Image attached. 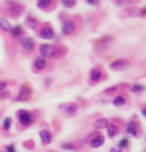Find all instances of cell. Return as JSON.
I'll return each mask as SVG.
<instances>
[{"instance_id": "603a6c76", "label": "cell", "mask_w": 146, "mask_h": 152, "mask_svg": "<svg viewBox=\"0 0 146 152\" xmlns=\"http://www.w3.org/2000/svg\"><path fill=\"white\" fill-rule=\"evenodd\" d=\"M26 23H27V25H29V27H30V28H32V30H34V28L37 27V19L32 18V17H30V18H27V20H26Z\"/></svg>"}, {"instance_id": "e0dca14e", "label": "cell", "mask_w": 146, "mask_h": 152, "mask_svg": "<svg viewBox=\"0 0 146 152\" xmlns=\"http://www.w3.org/2000/svg\"><path fill=\"white\" fill-rule=\"evenodd\" d=\"M22 33H23V28H22L21 25L14 26L13 28H12V31H10V34H12V37H14V38H19L22 35Z\"/></svg>"}, {"instance_id": "7c38bea8", "label": "cell", "mask_w": 146, "mask_h": 152, "mask_svg": "<svg viewBox=\"0 0 146 152\" xmlns=\"http://www.w3.org/2000/svg\"><path fill=\"white\" fill-rule=\"evenodd\" d=\"M104 141H105L104 136H102V135H97V136H95L94 139L91 140L90 145H91V148H94V149H96V148H99L101 145H103V144H104Z\"/></svg>"}, {"instance_id": "7402d4cb", "label": "cell", "mask_w": 146, "mask_h": 152, "mask_svg": "<svg viewBox=\"0 0 146 152\" xmlns=\"http://www.w3.org/2000/svg\"><path fill=\"white\" fill-rule=\"evenodd\" d=\"M37 5H38L39 8H42V9H44V8H47L48 6H50L51 1H50V0H39L38 2H37Z\"/></svg>"}, {"instance_id": "ba28073f", "label": "cell", "mask_w": 146, "mask_h": 152, "mask_svg": "<svg viewBox=\"0 0 146 152\" xmlns=\"http://www.w3.org/2000/svg\"><path fill=\"white\" fill-rule=\"evenodd\" d=\"M40 53H41V56L42 58L44 57H49L51 58L53 57V52H54V45H40Z\"/></svg>"}, {"instance_id": "9a60e30c", "label": "cell", "mask_w": 146, "mask_h": 152, "mask_svg": "<svg viewBox=\"0 0 146 152\" xmlns=\"http://www.w3.org/2000/svg\"><path fill=\"white\" fill-rule=\"evenodd\" d=\"M101 78H102V72L98 68H94L90 72V80L93 82H98Z\"/></svg>"}, {"instance_id": "8fae6325", "label": "cell", "mask_w": 146, "mask_h": 152, "mask_svg": "<svg viewBox=\"0 0 146 152\" xmlns=\"http://www.w3.org/2000/svg\"><path fill=\"white\" fill-rule=\"evenodd\" d=\"M46 66H47V61H46V59L42 57L37 58V59L34 60V63H33V67H34L36 70H42Z\"/></svg>"}, {"instance_id": "d4e9b609", "label": "cell", "mask_w": 146, "mask_h": 152, "mask_svg": "<svg viewBox=\"0 0 146 152\" xmlns=\"http://www.w3.org/2000/svg\"><path fill=\"white\" fill-rule=\"evenodd\" d=\"M118 91V86H112V88H108V89L104 90V93L105 94H112V93H115Z\"/></svg>"}, {"instance_id": "e575fe53", "label": "cell", "mask_w": 146, "mask_h": 152, "mask_svg": "<svg viewBox=\"0 0 146 152\" xmlns=\"http://www.w3.org/2000/svg\"><path fill=\"white\" fill-rule=\"evenodd\" d=\"M145 140H146V139H145Z\"/></svg>"}, {"instance_id": "1f68e13d", "label": "cell", "mask_w": 146, "mask_h": 152, "mask_svg": "<svg viewBox=\"0 0 146 152\" xmlns=\"http://www.w3.org/2000/svg\"><path fill=\"white\" fill-rule=\"evenodd\" d=\"M108 100L107 99H101V100H99V103H101V104H107L108 103Z\"/></svg>"}, {"instance_id": "f546056e", "label": "cell", "mask_w": 146, "mask_h": 152, "mask_svg": "<svg viewBox=\"0 0 146 152\" xmlns=\"http://www.w3.org/2000/svg\"><path fill=\"white\" fill-rule=\"evenodd\" d=\"M7 152H16V150H15V146L14 145H8L6 148Z\"/></svg>"}, {"instance_id": "ffe728a7", "label": "cell", "mask_w": 146, "mask_h": 152, "mask_svg": "<svg viewBox=\"0 0 146 152\" xmlns=\"http://www.w3.org/2000/svg\"><path fill=\"white\" fill-rule=\"evenodd\" d=\"M125 103H126V99L122 95H118V96H115L114 99H113V104H114L115 107H121Z\"/></svg>"}, {"instance_id": "ac0fdd59", "label": "cell", "mask_w": 146, "mask_h": 152, "mask_svg": "<svg viewBox=\"0 0 146 152\" xmlns=\"http://www.w3.org/2000/svg\"><path fill=\"white\" fill-rule=\"evenodd\" d=\"M64 53H65V49H63L62 47H54V52L51 58H61Z\"/></svg>"}, {"instance_id": "4316f807", "label": "cell", "mask_w": 146, "mask_h": 152, "mask_svg": "<svg viewBox=\"0 0 146 152\" xmlns=\"http://www.w3.org/2000/svg\"><path fill=\"white\" fill-rule=\"evenodd\" d=\"M128 144H129V140L128 139H122L119 142V148L120 149H122V148H126V146H128Z\"/></svg>"}, {"instance_id": "5bb4252c", "label": "cell", "mask_w": 146, "mask_h": 152, "mask_svg": "<svg viewBox=\"0 0 146 152\" xmlns=\"http://www.w3.org/2000/svg\"><path fill=\"white\" fill-rule=\"evenodd\" d=\"M126 132L129 135H133V136H136L137 135V125L133 123V121H129L126 126Z\"/></svg>"}, {"instance_id": "484cf974", "label": "cell", "mask_w": 146, "mask_h": 152, "mask_svg": "<svg viewBox=\"0 0 146 152\" xmlns=\"http://www.w3.org/2000/svg\"><path fill=\"white\" fill-rule=\"evenodd\" d=\"M10 125H12V119L10 118H6L5 121H4V128L8 131L9 128H10Z\"/></svg>"}, {"instance_id": "44dd1931", "label": "cell", "mask_w": 146, "mask_h": 152, "mask_svg": "<svg viewBox=\"0 0 146 152\" xmlns=\"http://www.w3.org/2000/svg\"><path fill=\"white\" fill-rule=\"evenodd\" d=\"M144 90H145V86L142 84H133L130 88V91L133 93H139V92H143Z\"/></svg>"}, {"instance_id": "277c9868", "label": "cell", "mask_w": 146, "mask_h": 152, "mask_svg": "<svg viewBox=\"0 0 146 152\" xmlns=\"http://www.w3.org/2000/svg\"><path fill=\"white\" fill-rule=\"evenodd\" d=\"M19 123L24 126H29L33 123V116L30 113H27L25 110H19Z\"/></svg>"}, {"instance_id": "836d02e7", "label": "cell", "mask_w": 146, "mask_h": 152, "mask_svg": "<svg viewBox=\"0 0 146 152\" xmlns=\"http://www.w3.org/2000/svg\"><path fill=\"white\" fill-rule=\"evenodd\" d=\"M142 114H143V116H144V117L146 118V108H144V109L142 110Z\"/></svg>"}, {"instance_id": "30bf717a", "label": "cell", "mask_w": 146, "mask_h": 152, "mask_svg": "<svg viewBox=\"0 0 146 152\" xmlns=\"http://www.w3.org/2000/svg\"><path fill=\"white\" fill-rule=\"evenodd\" d=\"M39 135H40V139H41V141L44 142V144L50 143L51 140H53V135H51L50 132L47 131V129H42V131L39 133Z\"/></svg>"}, {"instance_id": "cb8c5ba5", "label": "cell", "mask_w": 146, "mask_h": 152, "mask_svg": "<svg viewBox=\"0 0 146 152\" xmlns=\"http://www.w3.org/2000/svg\"><path fill=\"white\" fill-rule=\"evenodd\" d=\"M61 2H62V5H63L64 7H66V8H71V7H73L76 5V1H73V0H62Z\"/></svg>"}, {"instance_id": "d6a6232c", "label": "cell", "mask_w": 146, "mask_h": 152, "mask_svg": "<svg viewBox=\"0 0 146 152\" xmlns=\"http://www.w3.org/2000/svg\"><path fill=\"white\" fill-rule=\"evenodd\" d=\"M6 88V83L5 82H0V92L2 91V90Z\"/></svg>"}, {"instance_id": "f1b7e54d", "label": "cell", "mask_w": 146, "mask_h": 152, "mask_svg": "<svg viewBox=\"0 0 146 152\" xmlns=\"http://www.w3.org/2000/svg\"><path fill=\"white\" fill-rule=\"evenodd\" d=\"M86 2H87L88 5H93V6H97L99 1H97V0H87Z\"/></svg>"}, {"instance_id": "2e32d148", "label": "cell", "mask_w": 146, "mask_h": 152, "mask_svg": "<svg viewBox=\"0 0 146 152\" xmlns=\"http://www.w3.org/2000/svg\"><path fill=\"white\" fill-rule=\"evenodd\" d=\"M0 28L7 33H10V31H12V26L9 24V22L5 18H0Z\"/></svg>"}, {"instance_id": "3957f363", "label": "cell", "mask_w": 146, "mask_h": 152, "mask_svg": "<svg viewBox=\"0 0 146 152\" xmlns=\"http://www.w3.org/2000/svg\"><path fill=\"white\" fill-rule=\"evenodd\" d=\"M9 5V15L12 17H19L23 12V6L19 2H13V1H7Z\"/></svg>"}, {"instance_id": "52a82bcc", "label": "cell", "mask_w": 146, "mask_h": 152, "mask_svg": "<svg viewBox=\"0 0 146 152\" xmlns=\"http://www.w3.org/2000/svg\"><path fill=\"white\" fill-rule=\"evenodd\" d=\"M19 43L22 45V48L26 51H32L36 47V43L31 38H22L19 40Z\"/></svg>"}, {"instance_id": "9c48e42d", "label": "cell", "mask_w": 146, "mask_h": 152, "mask_svg": "<svg viewBox=\"0 0 146 152\" xmlns=\"http://www.w3.org/2000/svg\"><path fill=\"white\" fill-rule=\"evenodd\" d=\"M39 35L42 39H44V40H51V39L54 38V31H53V28H51L50 26H44L40 30Z\"/></svg>"}, {"instance_id": "83f0119b", "label": "cell", "mask_w": 146, "mask_h": 152, "mask_svg": "<svg viewBox=\"0 0 146 152\" xmlns=\"http://www.w3.org/2000/svg\"><path fill=\"white\" fill-rule=\"evenodd\" d=\"M62 148L64 150H73V144L72 143H64V144H62Z\"/></svg>"}, {"instance_id": "4fadbf2b", "label": "cell", "mask_w": 146, "mask_h": 152, "mask_svg": "<svg viewBox=\"0 0 146 152\" xmlns=\"http://www.w3.org/2000/svg\"><path fill=\"white\" fill-rule=\"evenodd\" d=\"M108 121L107 119H105V118H99V119H97L95 121V124H94V126H95L96 129H104V128H107L108 127Z\"/></svg>"}, {"instance_id": "5b68a950", "label": "cell", "mask_w": 146, "mask_h": 152, "mask_svg": "<svg viewBox=\"0 0 146 152\" xmlns=\"http://www.w3.org/2000/svg\"><path fill=\"white\" fill-rule=\"evenodd\" d=\"M128 67H129V63H128L127 60H125V59H115L113 60L112 63L110 64V68L113 70H123V69H127Z\"/></svg>"}, {"instance_id": "d6986e66", "label": "cell", "mask_w": 146, "mask_h": 152, "mask_svg": "<svg viewBox=\"0 0 146 152\" xmlns=\"http://www.w3.org/2000/svg\"><path fill=\"white\" fill-rule=\"evenodd\" d=\"M118 133H119V127L116 126V125H108L107 134L110 137H114Z\"/></svg>"}, {"instance_id": "6da1fadb", "label": "cell", "mask_w": 146, "mask_h": 152, "mask_svg": "<svg viewBox=\"0 0 146 152\" xmlns=\"http://www.w3.org/2000/svg\"><path fill=\"white\" fill-rule=\"evenodd\" d=\"M59 110L63 114L67 115V116H74L78 111V104L74 102H67V103H62L59 104Z\"/></svg>"}, {"instance_id": "8992f818", "label": "cell", "mask_w": 146, "mask_h": 152, "mask_svg": "<svg viewBox=\"0 0 146 152\" xmlns=\"http://www.w3.org/2000/svg\"><path fill=\"white\" fill-rule=\"evenodd\" d=\"M76 30V24L72 19H65L62 24V32L65 35H71Z\"/></svg>"}, {"instance_id": "7a4b0ae2", "label": "cell", "mask_w": 146, "mask_h": 152, "mask_svg": "<svg viewBox=\"0 0 146 152\" xmlns=\"http://www.w3.org/2000/svg\"><path fill=\"white\" fill-rule=\"evenodd\" d=\"M31 94H32L31 88H30L29 85H24V86L21 88V90H19V95L15 98V100H16V101H27V100L31 98Z\"/></svg>"}, {"instance_id": "4dcf8cb0", "label": "cell", "mask_w": 146, "mask_h": 152, "mask_svg": "<svg viewBox=\"0 0 146 152\" xmlns=\"http://www.w3.org/2000/svg\"><path fill=\"white\" fill-rule=\"evenodd\" d=\"M122 151V149H120L119 146L118 148H112L111 150H110V152H121Z\"/></svg>"}]
</instances>
